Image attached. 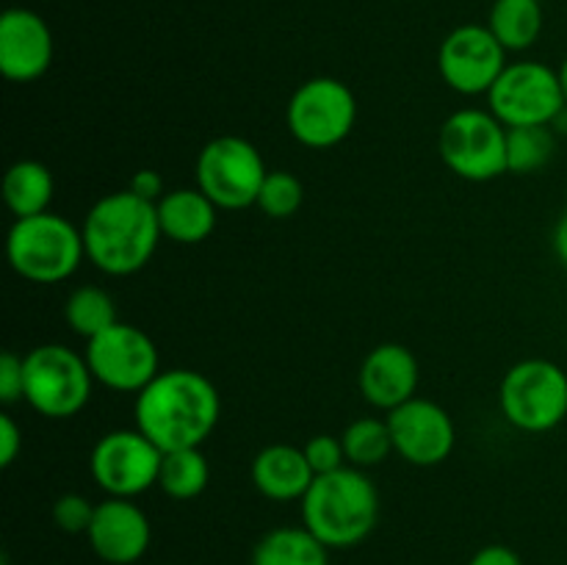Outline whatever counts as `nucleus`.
I'll list each match as a JSON object with an SVG mask.
<instances>
[{
	"label": "nucleus",
	"instance_id": "f257e3e1",
	"mask_svg": "<svg viewBox=\"0 0 567 565\" xmlns=\"http://www.w3.org/2000/svg\"><path fill=\"white\" fill-rule=\"evenodd\" d=\"M136 430L161 452L194 449L208 441L221 415V397L214 382L194 369H161V374L133 404Z\"/></svg>",
	"mask_w": 567,
	"mask_h": 565
},
{
	"label": "nucleus",
	"instance_id": "f03ea898",
	"mask_svg": "<svg viewBox=\"0 0 567 565\" xmlns=\"http://www.w3.org/2000/svg\"><path fill=\"white\" fill-rule=\"evenodd\" d=\"M81 233L89 264L111 277L142 271L164 238L155 203L131 188L103 194L83 216Z\"/></svg>",
	"mask_w": 567,
	"mask_h": 565
},
{
	"label": "nucleus",
	"instance_id": "7ed1b4c3",
	"mask_svg": "<svg viewBox=\"0 0 567 565\" xmlns=\"http://www.w3.org/2000/svg\"><path fill=\"white\" fill-rule=\"evenodd\" d=\"M302 524L327 548H352L363 543L380 521V491L369 471L343 465L319 474L299 502Z\"/></svg>",
	"mask_w": 567,
	"mask_h": 565
},
{
	"label": "nucleus",
	"instance_id": "20e7f679",
	"mask_svg": "<svg viewBox=\"0 0 567 565\" xmlns=\"http://www.w3.org/2000/svg\"><path fill=\"white\" fill-rule=\"evenodd\" d=\"M6 255L22 280L55 286L75 275L78 266L86 260V247L81 227L53 210H44L14 219L6 238Z\"/></svg>",
	"mask_w": 567,
	"mask_h": 565
},
{
	"label": "nucleus",
	"instance_id": "39448f33",
	"mask_svg": "<svg viewBox=\"0 0 567 565\" xmlns=\"http://www.w3.org/2000/svg\"><path fill=\"white\" fill-rule=\"evenodd\" d=\"M498 410L515 430L551 432L567 419V371L546 358L509 366L498 386Z\"/></svg>",
	"mask_w": 567,
	"mask_h": 565
},
{
	"label": "nucleus",
	"instance_id": "423d86ee",
	"mask_svg": "<svg viewBox=\"0 0 567 565\" xmlns=\"http://www.w3.org/2000/svg\"><path fill=\"white\" fill-rule=\"evenodd\" d=\"M25 358V399L28 408L44 419H72L89 404L94 377L86 355L66 343H39Z\"/></svg>",
	"mask_w": 567,
	"mask_h": 565
},
{
	"label": "nucleus",
	"instance_id": "0eeeda50",
	"mask_svg": "<svg viewBox=\"0 0 567 565\" xmlns=\"http://www.w3.org/2000/svg\"><path fill=\"white\" fill-rule=\"evenodd\" d=\"M437 150L463 181H496L507 172V125L491 109H460L441 125Z\"/></svg>",
	"mask_w": 567,
	"mask_h": 565
},
{
	"label": "nucleus",
	"instance_id": "6e6552de",
	"mask_svg": "<svg viewBox=\"0 0 567 565\" xmlns=\"http://www.w3.org/2000/svg\"><path fill=\"white\" fill-rule=\"evenodd\" d=\"M291 136L308 150H332L347 142L358 122V97L330 75L299 83L286 109Z\"/></svg>",
	"mask_w": 567,
	"mask_h": 565
},
{
	"label": "nucleus",
	"instance_id": "1a4fd4ad",
	"mask_svg": "<svg viewBox=\"0 0 567 565\" xmlns=\"http://www.w3.org/2000/svg\"><path fill=\"white\" fill-rule=\"evenodd\" d=\"M197 186L219 205V210H244L258 203L266 161L244 136H216L197 155Z\"/></svg>",
	"mask_w": 567,
	"mask_h": 565
},
{
	"label": "nucleus",
	"instance_id": "9d476101",
	"mask_svg": "<svg viewBox=\"0 0 567 565\" xmlns=\"http://www.w3.org/2000/svg\"><path fill=\"white\" fill-rule=\"evenodd\" d=\"M86 363L94 382L116 393H138L161 374V355L142 327L116 321L100 336L89 338Z\"/></svg>",
	"mask_w": 567,
	"mask_h": 565
},
{
	"label": "nucleus",
	"instance_id": "9b49d317",
	"mask_svg": "<svg viewBox=\"0 0 567 565\" xmlns=\"http://www.w3.org/2000/svg\"><path fill=\"white\" fill-rule=\"evenodd\" d=\"M487 105L507 127L551 125L565 109L559 72L543 61H513L487 92Z\"/></svg>",
	"mask_w": 567,
	"mask_h": 565
},
{
	"label": "nucleus",
	"instance_id": "f8f14e48",
	"mask_svg": "<svg viewBox=\"0 0 567 565\" xmlns=\"http://www.w3.org/2000/svg\"><path fill=\"white\" fill-rule=\"evenodd\" d=\"M164 452L142 430H111L89 454V471L105 496L136 499L158 485Z\"/></svg>",
	"mask_w": 567,
	"mask_h": 565
},
{
	"label": "nucleus",
	"instance_id": "ddd939ff",
	"mask_svg": "<svg viewBox=\"0 0 567 565\" xmlns=\"http://www.w3.org/2000/svg\"><path fill=\"white\" fill-rule=\"evenodd\" d=\"M507 66V50L487 25H460L449 33L437 50V72L443 83L465 97H480L493 89Z\"/></svg>",
	"mask_w": 567,
	"mask_h": 565
},
{
	"label": "nucleus",
	"instance_id": "4468645a",
	"mask_svg": "<svg viewBox=\"0 0 567 565\" xmlns=\"http://www.w3.org/2000/svg\"><path fill=\"white\" fill-rule=\"evenodd\" d=\"M393 438V452L410 465L432 469L449 460L457 443V427L449 410L432 399L413 397L385 415Z\"/></svg>",
	"mask_w": 567,
	"mask_h": 565
},
{
	"label": "nucleus",
	"instance_id": "2eb2a0df",
	"mask_svg": "<svg viewBox=\"0 0 567 565\" xmlns=\"http://www.w3.org/2000/svg\"><path fill=\"white\" fill-rule=\"evenodd\" d=\"M53 31L31 9H6L0 17V72L11 83H31L53 64Z\"/></svg>",
	"mask_w": 567,
	"mask_h": 565
},
{
	"label": "nucleus",
	"instance_id": "dca6fc26",
	"mask_svg": "<svg viewBox=\"0 0 567 565\" xmlns=\"http://www.w3.org/2000/svg\"><path fill=\"white\" fill-rule=\"evenodd\" d=\"M89 546L103 563L133 565L147 554L153 541V526L147 513L133 499L105 496L94 507V518L89 524Z\"/></svg>",
	"mask_w": 567,
	"mask_h": 565
},
{
	"label": "nucleus",
	"instance_id": "f3484780",
	"mask_svg": "<svg viewBox=\"0 0 567 565\" xmlns=\"http://www.w3.org/2000/svg\"><path fill=\"white\" fill-rule=\"evenodd\" d=\"M421 366L413 349L404 343H380L371 349L360 366L358 386L365 402L377 410H396L399 404L419 397Z\"/></svg>",
	"mask_w": 567,
	"mask_h": 565
},
{
	"label": "nucleus",
	"instance_id": "a211bd4d",
	"mask_svg": "<svg viewBox=\"0 0 567 565\" xmlns=\"http://www.w3.org/2000/svg\"><path fill=\"white\" fill-rule=\"evenodd\" d=\"M316 474L302 446L269 443L252 460V485L271 502H302Z\"/></svg>",
	"mask_w": 567,
	"mask_h": 565
},
{
	"label": "nucleus",
	"instance_id": "6ab92c4d",
	"mask_svg": "<svg viewBox=\"0 0 567 565\" xmlns=\"http://www.w3.org/2000/svg\"><path fill=\"white\" fill-rule=\"evenodd\" d=\"M164 238L175 244H203L219 222V205L199 186L169 188L155 203Z\"/></svg>",
	"mask_w": 567,
	"mask_h": 565
},
{
	"label": "nucleus",
	"instance_id": "aec40b11",
	"mask_svg": "<svg viewBox=\"0 0 567 565\" xmlns=\"http://www.w3.org/2000/svg\"><path fill=\"white\" fill-rule=\"evenodd\" d=\"M252 565H330V548L305 524L275 526L255 543Z\"/></svg>",
	"mask_w": 567,
	"mask_h": 565
},
{
	"label": "nucleus",
	"instance_id": "412c9836",
	"mask_svg": "<svg viewBox=\"0 0 567 565\" xmlns=\"http://www.w3.org/2000/svg\"><path fill=\"white\" fill-rule=\"evenodd\" d=\"M55 194L53 172L42 161L22 158L9 166L3 177V199L6 208L14 214V219L37 216L50 210Z\"/></svg>",
	"mask_w": 567,
	"mask_h": 565
},
{
	"label": "nucleus",
	"instance_id": "4be33fe9",
	"mask_svg": "<svg viewBox=\"0 0 567 565\" xmlns=\"http://www.w3.org/2000/svg\"><path fill=\"white\" fill-rule=\"evenodd\" d=\"M487 28L507 53L529 50L543 31L540 0H496L487 17Z\"/></svg>",
	"mask_w": 567,
	"mask_h": 565
},
{
	"label": "nucleus",
	"instance_id": "5701e85b",
	"mask_svg": "<svg viewBox=\"0 0 567 565\" xmlns=\"http://www.w3.org/2000/svg\"><path fill=\"white\" fill-rule=\"evenodd\" d=\"M210 465L203 454V446L194 449H175L164 452L158 471V487L175 502H188L197 499L208 487Z\"/></svg>",
	"mask_w": 567,
	"mask_h": 565
},
{
	"label": "nucleus",
	"instance_id": "b1692460",
	"mask_svg": "<svg viewBox=\"0 0 567 565\" xmlns=\"http://www.w3.org/2000/svg\"><path fill=\"white\" fill-rule=\"evenodd\" d=\"M343 452H347V463L354 469H374L382 465L393 454V438L388 430V419H377V415H363L347 424L341 432Z\"/></svg>",
	"mask_w": 567,
	"mask_h": 565
},
{
	"label": "nucleus",
	"instance_id": "393cba45",
	"mask_svg": "<svg viewBox=\"0 0 567 565\" xmlns=\"http://www.w3.org/2000/svg\"><path fill=\"white\" fill-rule=\"evenodd\" d=\"M64 319L70 330L81 338H94L111 325L120 321L116 316L114 297L100 286H81L66 297L64 302Z\"/></svg>",
	"mask_w": 567,
	"mask_h": 565
},
{
	"label": "nucleus",
	"instance_id": "a878e982",
	"mask_svg": "<svg viewBox=\"0 0 567 565\" xmlns=\"http://www.w3.org/2000/svg\"><path fill=\"white\" fill-rule=\"evenodd\" d=\"M557 150V133L551 125L507 127V172L532 175L540 172Z\"/></svg>",
	"mask_w": 567,
	"mask_h": 565
},
{
	"label": "nucleus",
	"instance_id": "bb28decb",
	"mask_svg": "<svg viewBox=\"0 0 567 565\" xmlns=\"http://www.w3.org/2000/svg\"><path fill=\"white\" fill-rule=\"evenodd\" d=\"M305 203V186L293 172L269 170L258 194V208L269 219H291Z\"/></svg>",
	"mask_w": 567,
	"mask_h": 565
},
{
	"label": "nucleus",
	"instance_id": "cd10ccee",
	"mask_svg": "<svg viewBox=\"0 0 567 565\" xmlns=\"http://www.w3.org/2000/svg\"><path fill=\"white\" fill-rule=\"evenodd\" d=\"M97 504L89 502L83 493H61L53 504V521L66 535H86Z\"/></svg>",
	"mask_w": 567,
	"mask_h": 565
},
{
	"label": "nucleus",
	"instance_id": "c85d7f7f",
	"mask_svg": "<svg viewBox=\"0 0 567 565\" xmlns=\"http://www.w3.org/2000/svg\"><path fill=\"white\" fill-rule=\"evenodd\" d=\"M305 458H308L313 474H330V471L343 469L347 463V452H343L341 435H327V432H319V435L308 438L302 446Z\"/></svg>",
	"mask_w": 567,
	"mask_h": 565
},
{
	"label": "nucleus",
	"instance_id": "c756f323",
	"mask_svg": "<svg viewBox=\"0 0 567 565\" xmlns=\"http://www.w3.org/2000/svg\"><path fill=\"white\" fill-rule=\"evenodd\" d=\"M25 399V358L17 352L0 355V402L17 404Z\"/></svg>",
	"mask_w": 567,
	"mask_h": 565
},
{
	"label": "nucleus",
	"instance_id": "7c9ffc66",
	"mask_svg": "<svg viewBox=\"0 0 567 565\" xmlns=\"http://www.w3.org/2000/svg\"><path fill=\"white\" fill-rule=\"evenodd\" d=\"M22 452V430L9 413H0V465L9 469Z\"/></svg>",
	"mask_w": 567,
	"mask_h": 565
},
{
	"label": "nucleus",
	"instance_id": "2f4dec72",
	"mask_svg": "<svg viewBox=\"0 0 567 565\" xmlns=\"http://www.w3.org/2000/svg\"><path fill=\"white\" fill-rule=\"evenodd\" d=\"M127 188H131L133 194H138L142 199H147V203H158V199L166 194L164 177L153 170H138L136 175L131 177V186Z\"/></svg>",
	"mask_w": 567,
	"mask_h": 565
},
{
	"label": "nucleus",
	"instance_id": "473e14b6",
	"mask_svg": "<svg viewBox=\"0 0 567 565\" xmlns=\"http://www.w3.org/2000/svg\"><path fill=\"white\" fill-rule=\"evenodd\" d=\"M468 565H524L520 563L518 552L502 543H491V546H482L474 557L468 559Z\"/></svg>",
	"mask_w": 567,
	"mask_h": 565
},
{
	"label": "nucleus",
	"instance_id": "72a5a7b5",
	"mask_svg": "<svg viewBox=\"0 0 567 565\" xmlns=\"http://www.w3.org/2000/svg\"><path fill=\"white\" fill-rule=\"evenodd\" d=\"M551 244H554V253H557L559 264H563L565 269H567V210H565L563 216H559L557 227H554Z\"/></svg>",
	"mask_w": 567,
	"mask_h": 565
},
{
	"label": "nucleus",
	"instance_id": "f704fd0d",
	"mask_svg": "<svg viewBox=\"0 0 567 565\" xmlns=\"http://www.w3.org/2000/svg\"><path fill=\"white\" fill-rule=\"evenodd\" d=\"M551 131L557 133V136H567V105L563 111H559L557 116H554V122H551Z\"/></svg>",
	"mask_w": 567,
	"mask_h": 565
},
{
	"label": "nucleus",
	"instance_id": "c9c22d12",
	"mask_svg": "<svg viewBox=\"0 0 567 565\" xmlns=\"http://www.w3.org/2000/svg\"><path fill=\"white\" fill-rule=\"evenodd\" d=\"M559 83H563V94H565V103H567V59L559 64Z\"/></svg>",
	"mask_w": 567,
	"mask_h": 565
}]
</instances>
